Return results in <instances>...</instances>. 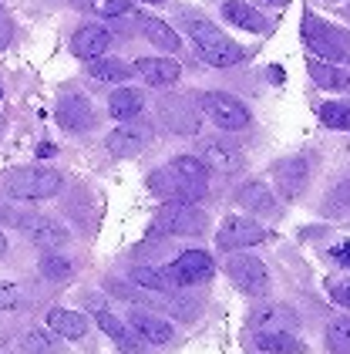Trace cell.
<instances>
[{
	"instance_id": "cell-1",
	"label": "cell",
	"mask_w": 350,
	"mask_h": 354,
	"mask_svg": "<svg viewBox=\"0 0 350 354\" xmlns=\"http://www.w3.org/2000/svg\"><path fill=\"white\" fill-rule=\"evenodd\" d=\"M188 34H192V41H195V51L202 55L206 64H213V68H233V64H240L242 57V48L236 41H229L222 30L209 24L206 17H188Z\"/></svg>"
},
{
	"instance_id": "cell-2",
	"label": "cell",
	"mask_w": 350,
	"mask_h": 354,
	"mask_svg": "<svg viewBox=\"0 0 350 354\" xmlns=\"http://www.w3.org/2000/svg\"><path fill=\"white\" fill-rule=\"evenodd\" d=\"M303 44L327 64L350 61V34L320 21V17H313V14H303Z\"/></svg>"
},
{
	"instance_id": "cell-3",
	"label": "cell",
	"mask_w": 350,
	"mask_h": 354,
	"mask_svg": "<svg viewBox=\"0 0 350 354\" xmlns=\"http://www.w3.org/2000/svg\"><path fill=\"white\" fill-rule=\"evenodd\" d=\"M64 186L61 172L54 169H41V165H27V169H14L3 176V189L14 199H51Z\"/></svg>"
},
{
	"instance_id": "cell-4",
	"label": "cell",
	"mask_w": 350,
	"mask_h": 354,
	"mask_svg": "<svg viewBox=\"0 0 350 354\" xmlns=\"http://www.w3.org/2000/svg\"><path fill=\"white\" fill-rule=\"evenodd\" d=\"M206 230V216L192 203H165L152 223V233H172V236H195Z\"/></svg>"
},
{
	"instance_id": "cell-5",
	"label": "cell",
	"mask_w": 350,
	"mask_h": 354,
	"mask_svg": "<svg viewBox=\"0 0 350 354\" xmlns=\"http://www.w3.org/2000/svg\"><path fill=\"white\" fill-rule=\"evenodd\" d=\"M199 105H202V111L213 118L219 129H226V132H240V129L249 125V109L242 105L240 98L226 95V91H206V95L199 98Z\"/></svg>"
},
{
	"instance_id": "cell-6",
	"label": "cell",
	"mask_w": 350,
	"mask_h": 354,
	"mask_svg": "<svg viewBox=\"0 0 350 354\" xmlns=\"http://www.w3.org/2000/svg\"><path fill=\"white\" fill-rule=\"evenodd\" d=\"M215 273V263L209 253L202 250H186L179 253L168 267H165V277L172 280V287H192V283H206Z\"/></svg>"
},
{
	"instance_id": "cell-7",
	"label": "cell",
	"mask_w": 350,
	"mask_h": 354,
	"mask_svg": "<svg viewBox=\"0 0 350 354\" xmlns=\"http://www.w3.org/2000/svg\"><path fill=\"white\" fill-rule=\"evenodd\" d=\"M226 273H229V280L240 287L242 294H253V297L266 294L269 273L263 267V260H256L253 253H233L226 260Z\"/></svg>"
},
{
	"instance_id": "cell-8",
	"label": "cell",
	"mask_w": 350,
	"mask_h": 354,
	"mask_svg": "<svg viewBox=\"0 0 350 354\" xmlns=\"http://www.w3.org/2000/svg\"><path fill=\"white\" fill-rule=\"evenodd\" d=\"M152 138L155 136H152V125H148V122H135V118H128V122H121L105 142H108V152H111V156L132 159V156L145 152V149L152 145Z\"/></svg>"
},
{
	"instance_id": "cell-9",
	"label": "cell",
	"mask_w": 350,
	"mask_h": 354,
	"mask_svg": "<svg viewBox=\"0 0 350 354\" xmlns=\"http://www.w3.org/2000/svg\"><path fill=\"white\" fill-rule=\"evenodd\" d=\"M159 115L175 136H195L199 125H202L199 105L192 98H182V95H165L159 102Z\"/></svg>"
},
{
	"instance_id": "cell-10",
	"label": "cell",
	"mask_w": 350,
	"mask_h": 354,
	"mask_svg": "<svg viewBox=\"0 0 350 354\" xmlns=\"http://www.w3.org/2000/svg\"><path fill=\"white\" fill-rule=\"evenodd\" d=\"M263 240H266V230L256 219L246 216H229L219 226V236H215L219 250H242V246H256Z\"/></svg>"
},
{
	"instance_id": "cell-11",
	"label": "cell",
	"mask_w": 350,
	"mask_h": 354,
	"mask_svg": "<svg viewBox=\"0 0 350 354\" xmlns=\"http://www.w3.org/2000/svg\"><path fill=\"white\" fill-rule=\"evenodd\" d=\"M273 179H276V189H280L283 199H296L310 183V162L303 156L283 159V162L273 165Z\"/></svg>"
},
{
	"instance_id": "cell-12",
	"label": "cell",
	"mask_w": 350,
	"mask_h": 354,
	"mask_svg": "<svg viewBox=\"0 0 350 354\" xmlns=\"http://www.w3.org/2000/svg\"><path fill=\"white\" fill-rule=\"evenodd\" d=\"M202 162L213 172L229 176V172H240L242 169V152L233 142H226V138H209V142H202Z\"/></svg>"
},
{
	"instance_id": "cell-13",
	"label": "cell",
	"mask_w": 350,
	"mask_h": 354,
	"mask_svg": "<svg viewBox=\"0 0 350 354\" xmlns=\"http://www.w3.org/2000/svg\"><path fill=\"white\" fill-rule=\"evenodd\" d=\"M57 122L68 129V132H88L95 125V111L91 102L84 95H61L57 102Z\"/></svg>"
},
{
	"instance_id": "cell-14",
	"label": "cell",
	"mask_w": 350,
	"mask_h": 354,
	"mask_svg": "<svg viewBox=\"0 0 350 354\" xmlns=\"http://www.w3.org/2000/svg\"><path fill=\"white\" fill-rule=\"evenodd\" d=\"M135 71L145 78L148 84H155V88H165V84H175L179 82V75H182V68H179V61H172V57H138L132 64Z\"/></svg>"
},
{
	"instance_id": "cell-15",
	"label": "cell",
	"mask_w": 350,
	"mask_h": 354,
	"mask_svg": "<svg viewBox=\"0 0 350 354\" xmlns=\"http://www.w3.org/2000/svg\"><path fill=\"white\" fill-rule=\"evenodd\" d=\"M108 44H111V34H108L101 24H84V28L75 30V37H71V51L84 61H91V57H101L108 51Z\"/></svg>"
},
{
	"instance_id": "cell-16",
	"label": "cell",
	"mask_w": 350,
	"mask_h": 354,
	"mask_svg": "<svg viewBox=\"0 0 350 354\" xmlns=\"http://www.w3.org/2000/svg\"><path fill=\"white\" fill-rule=\"evenodd\" d=\"M24 230L37 250H61V246H68V230L57 219H48V216L30 219V223H24Z\"/></svg>"
},
{
	"instance_id": "cell-17",
	"label": "cell",
	"mask_w": 350,
	"mask_h": 354,
	"mask_svg": "<svg viewBox=\"0 0 350 354\" xmlns=\"http://www.w3.org/2000/svg\"><path fill=\"white\" fill-rule=\"evenodd\" d=\"M222 17L233 24V28H242V30H253V34H266L269 30V21L246 0H226L222 3Z\"/></svg>"
},
{
	"instance_id": "cell-18",
	"label": "cell",
	"mask_w": 350,
	"mask_h": 354,
	"mask_svg": "<svg viewBox=\"0 0 350 354\" xmlns=\"http://www.w3.org/2000/svg\"><path fill=\"white\" fill-rule=\"evenodd\" d=\"M249 324L260 327V330H290V327H296V314L286 304H263L249 314Z\"/></svg>"
},
{
	"instance_id": "cell-19",
	"label": "cell",
	"mask_w": 350,
	"mask_h": 354,
	"mask_svg": "<svg viewBox=\"0 0 350 354\" xmlns=\"http://www.w3.org/2000/svg\"><path fill=\"white\" fill-rule=\"evenodd\" d=\"M128 324H132L135 334H138L142 341H148V344H165V341L172 337V324L155 317V314H148V310H132Z\"/></svg>"
},
{
	"instance_id": "cell-20",
	"label": "cell",
	"mask_w": 350,
	"mask_h": 354,
	"mask_svg": "<svg viewBox=\"0 0 350 354\" xmlns=\"http://www.w3.org/2000/svg\"><path fill=\"white\" fill-rule=\"evenodd\" d=\"M307 71H310V78L320 84V88H327V91H350V71L337 68V64L310 61V64H307Z\"/></svg>"
},
{
	"instance_id": "cell-21",
	"label": "cell",
	"mask_w": 350,
	"mask_h": 354,
	"mask_svg": "<svg viewBox=\"0 0 350 354\" xmlns=\"http://www.w3.org/2000/svg\"><path fill=\"white\" fill-rule=\"evenodd\" d=\"M186 186H192V189L206 192V179H209V169H206V162L199 159V156H179V159H172V165H168Z\"/></svg>"
},
{
	"instance_id": "cell-22",
	"label": "cell",
	"mask_w": 350,
	"mask_h": 354,
	"mask_svg": "<svg viewBox=\"0 0 350 354\" xmlns=\"http://www.w3.org/2000/svg\"><path fill=\"white\" fill-rule=\"evenodd\" d=\"M95 321H98V327H101V330H105L108 337H111V341H115V344H118L125 354H145L142 341H135L132 334H128V327L118 324V317H115V314H105V310H101Z\"/></svg>"
},
{
	"instance_id": "cell-23",
	"label": "cell",
	"mask_w": 350,
	"mask_h": 354,
	"mask_svg": "<svg viewBox=\"0 0 350 354\" xmlns=\"http://www.w3.org/2000/svg\"><path fill=\"white\" fill-rule=\"evenodd\" d=\"M256 348L266 354H303L307 351L293 334H286V330H263V334H256Z\"/></svg>"
},
{
	"instance_id": "cell-24",
	"label": "cell",
	"mask_w": 350,
	"mask_h": 354,
	"mask_svg": "<svg viewBox=\"0 0 350 354\" xmlns=\"http://www.w3.org/2000/svg\"><path fill=\"white\" fill-rule=\"evenodd\" d=\"M48 324H51L57 334L71 337V341H78V337H84V334H88V321H84V314L61 310V307H54L51 314H48Z\"/></svg>"
},
{
	"instance_id": "cell-25",
	"label": "cell",
	"mask_w": 350,
	"mask_h": 354,
	"mask_svg": "<svg viewBox=\"0 0 350 354\" xmlns=\"http://www.w3.org/2000/svg\"><path fill=\"white\" fill-rule=\"evenodd\" d=\"M142 95L135 91V88H118L111 98H108V111L118 118V122H128L135 115H142Z\"/></svg>"
},
{
	"instance_id": "cell-26",
	"label": "cell",
	"mask_w": 350,
	"mask_h": 354,
	"mask_svg": "<svg viewBox=\"0 0 350 354\" xmlns=\"http://www.w3.org/2000/svg\"><path fill=\"white\" fill-rule=\"evenodd\" d=\"M91 78H98V82H128L135 75L132 64H125V61H118V57H91Z\"/></svg>"
},
{
	"instance_id": "cell-27",
	"label": "cell",
	"mask_w": 350,
	"mask_h": 354,
	"mask_svg": "<svg viewBox=\"0 0 350 354\" xmlns=\"http://www.w3.org/2000/svg\"><path fill=\"white\" fill-rule=\"evenodd\" d=\"M236 199H240L242 209H249V213H273V206H276L273 192H269L263 183H246Z\"/></svg>"
},
{
	"instance_id": "cell-28",
	"label": "cell",
	"mask_w": 350,
	"mask_h": 354,
	"mask_svg": "<svg viewBox=\"0 0 350 354\" xmlns=\"http://www.w3.org/2000/svg\"><path fill=\"white\" fill-rule=\"evenodd\" d=\"M142 30H145V37H148L155 48L168 51V55H175V51H179V44H182V41H179V34L168 28L165 21H159V17H145V21H142Z\"/></svg>"
},
{
	"instance_id": "cell-29",
	"label": "cell",
	"mask_w": 350,
	"mask_h": 354,
	"mask_svg": "<svg viewBox=\"0 0 350 354\" xmlns=\"http://www.w3.org/2000/svg\"><path fill=\"white\" fill-rule=\"evenodd\" d=\"M132 280L138 283V287H145V290H155V294H168V290H175V287H172V280L165 277V270H155V267H135Z\"/></svg>"
},
{
	"instance_id": "cell-30",
	"label": "cell",
	"mask_w": 350,
	"mask_h": 354,
	"mask_svg": "<svg viewBox=\"0 0 350 354\" xmlns=\"http://www.w3.org/2000/svg\"><path fill=\"white\" fill-rule=\"evenodd\" d=\"M327 348L330 354H350V317H337L327 327Z\"/></svg>"
},
{
	"instance_id": "cell-31",
	"label": "cell",
	"mask_w": 350,
	"mask_h": 354,
	"mask_svg": "<svg viewBox=\"0 0 350 354\" xmlns=\"http://www.w3.org/2000/svg\"><path fill=\"white\" fill-rule=\"evenodd\" d=\"M320 122L327 129H350V102H327L320 105Z\"/></svg>"
},
{
	"instance_id": "cell-32",
	"label": "cell",
	"mask_w": 350,
	"mask_h": 354,
	"mask_svg": "<svg viewBox=\"0 0 350 354\" xmlns=\"http://www.w3.org/2000/svg\"><path fill=\"white\" fill-rule=\"evenodd\" d=\"M347 209H350V179L340 183L337 189L327 196V203H323V213H327V216H340V213H347Z\"/></svg>"
},
{
	"instance_id": "cell-33",
	"label": "cell",
	"mask_w": 350,
	"mask_h": 354,
	"mask_svg": "<svg viewBox=\"0 0 350 354\" xmlns=\"http://www.w3.org/2000/svg\"><path fill=\"white\" fill-rule=\"evenodd\" d=\"M21 351L24 354H54V341L44 330H27L24 341H21Z\"/></svg>"
},
{
	"instance_id": "cell-34",
	"label": "cell",
	"mask_w": 350,
	"mask_h": 354,
	"mask_svg": "<svg viewBox=\"0 0 350 354\" xmlns=\"http://www.w3.org/2000/svg\"><path fill=\"white\" fill-rule=\"evenodd\" d=\"M41 273H44L48 280H68L71 263H68L64 257H44V260H41Z\"/></svg>"
},
{
	"instance_id": "cell-35",
	"label": "cell",
	"mask_w": 350,
	"mask_h": 354,
	"mask_svg": "<svg viewBox=\"0 0 350 354\" xmlns=\"http://www.w3.org/2000/svg\"><path fill=\"white\" fill-rule=\"evenodd\" d=\"M91 10L101 17H121L128 14V0H91Z\"/></svg>"
},
{
	"instance_id": "cell-36",
	"label": "cell",
	"mask_w": 350,
	"mask_h": 354,
	"mask_svg": "<svg viewBox=\"0 0 350 354\" xmlns=\"http://www.w3.org/2000/svg\"><path fill=\"white\" fill-rule=\"evenodd\" d=\"M17 304H21L17 287H7V283H0V310H14Z\"/></svg>"
},
{
	"instance_id": "cell-37",
	"label": "cell",
	"mask_w": 350,
	"mask_h": 354,
	"mask_svg": "<svg viewBox=\"0 0 350 354\" xmlns=\"http://www.w3.org/2000/svg\"><path fill=\"white\" fill-rule=\"evenodd\" d=\"M330 300L340 304V307H350V280H344V283H330Z\"/></svg>"
},
{
	"instance_id": "cell-38",
	"label": "cell",
	"mask_w": 350,
	"mask_h": 354,
	"mask_svg": "<svg viewBox=\"0 0 350 354\" xmlns=\"http://www.w3.org/2000/svg\"><path fill=\"white\" fill-rule=\"evenodd\" d=\"M10 37H14V28H10V21H0V51L10 44Z\"/></svg>"
},
{
	"instance_id": "cell-39",
	"label": "cell",
	"mask_w": 350,
	"mask_h": 354,
	"mask_svg": "<svg viewBox=\"0 0 350 354\" xmlns=\"http://www.w3.org/2000/svg\"><path fill=\"white\" fill-rule=\"evenodd\" d=\"M333 260H337V263H344V267H350V243L337 246V250H333Z\"/></svg>"
},
{
	"instance_id": "cell-40",
	"label": "cell",
	"mask_w": 350,
	"mask_h": 354,
	"mask_svg": "<svg viewBox=\"0 0 350 354\" xmlns=\"http://www.w3.org/2000/svg\"><path fill=\"white\" fill-rule=\"evenodd\" d=\"M256 3H266V7H286L290 0H256Z\"/></svg>"
},
{
	"instance_id": "cell-41",
	"label": "cell",
	"mask_w": 350,
	"mask_h": 354,
	"mask_svg": "<svg viewBox=\"0 0 350 354\" xmlns=\"http://www.w3.org/2000/svg\"><path fill=\"white\" fill-rule=\"evenodd\" d=\"M3 250H7V236L0 233V253H3Z\"/></svg>"
},
{
	"instance_id": "cell-42",
	"label": "cell",
	"mask_w": 350,
	"mask_h": 354,
	"mask_svg": "<svg viewBox=\"0 0 350 354\" xmlns=\"http://www.w3.org/2000/svg\"><path fill=\"white\" fill-rule=\"evenodd\" d=\"M0 132H3V115H0Z\"/></svg>"
},
{
	"instance_id": "cell-43",
	"label": "cell",
	"mask_w": 350,
	"mask_h": 354,
	"mask_svg": "<svg viewBox=\"0 0 350 354\" xmlns=\"http://www.w3.org/2000/svg\"><path fill=\"white\" fill-rule=\"evenodd\" d=\"M320 3H337V0H320Z\"/></svg>"
},
{
	"instance_id": "cell-44",
	"label": "cell",
	"mask_w": 350,
	"mask_h": 354,
	"mask_svg": "<svg viewBox=\"0 0 350 354\" xmlns=\"http://www.w3.org/2000/svg\"><path fill=\"white\" fill-rule=\"evenodd\" d=\"M145 3H159V0H145Z\"/></svg>"
}]
</instances>
